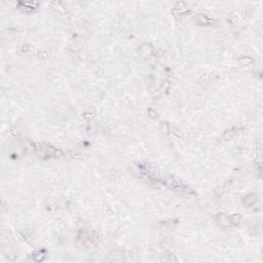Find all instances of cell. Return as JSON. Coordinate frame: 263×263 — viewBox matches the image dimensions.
<instances>
[{"mask_svg":"<svg viewBox=\"0 0 263 263\" xmlns=\"http://www.w3.org/2000/svg\"><path fill=\"white\" fill-rule=\"evenodd\" d=\"M256 195L255 194H250V195H248V196H246V198L244 200V204L247 205V207H250V205H252L256 201Z\"/></svg>","mask_w":263,"mask_h":263,"instance_id":"cell-6","label":"cell"},{"mask_svg":"<svg viewBox=\"0 0 263 263\" xmlns=\"http://www.w3.org/2000/svg\"><path fill=\"white\" fill-rule=\"evenodd\" d=\"M229 219H230V223L231 224L237 225V224L239 223V221H241V216L238 215V214H235V215H232L231 217H229Z\"/></svg>","mask_w":263,"mask_h":263,"instance_id":"cell-7","label":"cell"},{"mask_svg":"<svg viewBox=\"0 0 263 263\" xmlns=\"http://www.w3.org/2000/svg\"><path fill=\"white\" fill-rule=\"evenodd\" d=\"M167 183H168V186L171 187L172 189H174V190H179V191H182V192H188V193H189V191H190V188H188L187 186H185L184 184H182L181 181H179V180L175 181L174 178H168Z\"/></svg>","mask_w":263,"mask_h":263,"instance_id":"cell-2","label":"cell"},{"mask_svg":"<svg viewBox=\"0 0 263 263\" xmlns=\"http://www.w3.org/2000/svg\"><path fill=\"white\" fill-rule=\"evenodd\" d=\"M139 168L142 170V172L145 174V175H147L148 177L150 178V179H157V171L155 170V168H154L152 164H148V163H145V164H141Z\"/></svg>","mask_w":263,"mask_h":263,"instance_id":"cell-1","label":"cell"},{"mask_svg":"<svg viewBox=\"0 0 263 263\" xmlns=\"http://www.w3.org/2000/svg\"><path fill=\"white\" fill-rule=\"evenodd\" d=\"M218 221L222 226H229V225H231L230 219H229L228 216L224 215V214H219L218 215Z\"/></svg>","mask_w":263,"mask_h":263,"instance_id":"cell-4","label":"cell"},{"mask_svg":"<svg viewBox=\"0 0 263 263\" xmlns=\"http://www.w3.org/2000/svg\"><path fill=\"white\" fill-rule=\"evenodd\" d=\"M168 258H167L166 255L163 256V258H161V261H164V262H173V261H177V258H175L174 255L172 254H168Z\"/></svg>","mask_w":263,"mask_h":263,"instance_id":"cell-8","label":"cell"},{"mask_svg":"<svg viewBox=\"0 0 263 263\" xmlns=\"http://www.w3.org/2000/svg\"><path fill=\"white\" fill-rule=\"evenodd\" d=\"M196 22L200 23L201 25H210V24L213 23V20L210 19V18H208L207 16L200 13V15L196 16Z\"/></svg>","mask_w":263,"mask_h":263,"instance_id":"cell-3","label":"cell"},{"mask_svg":"<svg viewBox=\"0 0 263 263\" xmlns=\"http://www.w3.org/2000/svg\"><path fill=\"white\" fill-rule=\"evenodd\" d=\"M45 252L44 251H41V250H39V251H36L34 252L32 254V259L33 260H35V261H41L43 260V258L45 257Z\"/></svg>","mask_w":263,"mask_h":263,"instance_id":"cell-5","label":"cell"}]
</instances>
